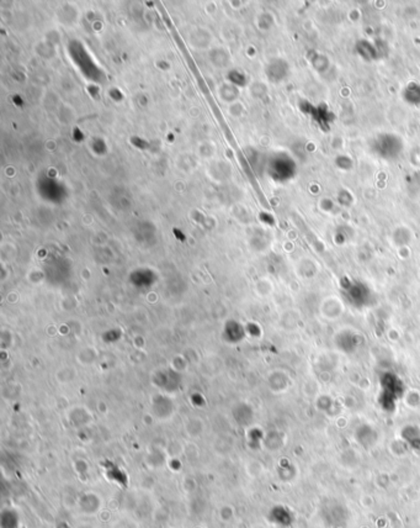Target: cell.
I'll return each mask as SVG.
<instances>
[{
  "mask_svg": "<svg viewBox=\"0 0 420 528\" xmlns=\"http://www.w3.org/2000/svg\"><path fill=\"white\" fill-rule=\"evenodd\" d=\"M78 506L79 511L83 515H85V516H94V515L100 512L101 507H103V499H101V496H99L98 494L88 492V494H84L79 497Z\"/></svg>",
  "mask_w": 420,
  "mask_h": 528,
  "instance_id": "obj_1",
  "label": "cell"
},
{
  "mask_svg": "<svg viewBox=\"0 0 420 528\" xmlns=\"http://www.w3.org/2000/svg\"><path fill=\"white\" fill-rule=\"evenodd\" d=\"M76 528H96V527L93 526V525H90V524H81V525H79V526Z\"/></svg>",
  "mask_w": 420,
  "mask_h": 528,
  "instance_id": "obj_2",
  "label": "cell"
}]
</instances>
